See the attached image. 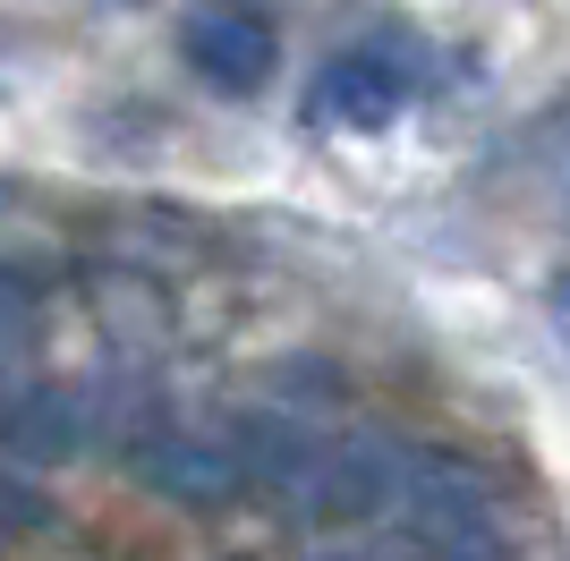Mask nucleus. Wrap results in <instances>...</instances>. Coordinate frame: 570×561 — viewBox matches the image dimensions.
I'll list each match as a JSON object with an SVG mask.
<instances>
[{
    "label": "nucleus",
    "instance_id": "nucleus-1",
    "mask_svg": "<svg viewBox=\"0 0 570 561\" xmlns=\"http://www.w3.org/2000/svg\"><path fill=\"white\" fill-rule=\"evenodd\" d=\"M383 519L409 544H426V553H502L511 544L485 476L443 460V451H417V443L392 451V502H383Z\"/></svg>",
    "mask_w": 570,
    "mask_h": 561
},
{
    "label": "nucleus",
    "instance_id": "nucleus-2",
    "mask_svg": "<svg viewBox=\"0 0 570 561\" xmlns=\"http://www.w3.org/2000/svg\"><path fill=\"white\" fill-rule=\"evenodd\" d=\"M179 51H188V69L205 77V86H222V94H264V86H273V69H282L273 26H264L256 9H238V0L196 9L188 35H179Z\"/></svg>",
    "mask_w": 570,
    "mask_h": 561
},
{
    "label": "nucleus",
    "instance_id": "nucleus-3",
    "mask_svg": "<svg viewBox=\"0 0 570 561\" xmlns=\"http://www.w3.org/2000/svg\"><path fill=\"white\" fill-rule=\"evenodd\" d=\"M137 476L179 511H222L247 493V460L238 443H196V434H145L137 443Z\"/></svg>",
    "mask_w": 570,
    "mask_h": 561
},
{
    "label": "nucleus",
    "instance_id": "nucleus-4",
    "mask_svg": "<svg viewBox=\"0 0 570 561\" xmlns=\"http://www.w3.org/2000/svg\"><path fill=\"white\" fill-rule=\"evenodd\" d=\"M307 111L324 119V128H392V119L409 111V77L383 60V51H341L333 69L315 77Z\"/></svg>",
    "mask_w": 570,
    "mask_h": 561
},
{
    "label": "nucleus",
    "instance_id": "nucleus-5",
    "mask_svg": "<svg viewBox=\"0 0 570 561\" xmlns=\"http://www.w3.org/2000/svg\"><path fill=\"white\" fill-rule=\"evenodd\" d=\"M0 443L18 451V460H77V443H86V409H77L69 392H26L9 400V417H0Z\"/></svg>",
    "mask_w": 570,
    "mask_h": 561
},
{
    "label": "nucleus",
    "instance_id": "nucleus-6",
    "mask_svg": "<svg viewBox=\"0 0 570 561\" xmlns=\"http://www.w3.org/2000/svg\"><path fill=\"white\" fill-rule=\"evenodd\" d=\"M35 528H51V493L0 468V537H35Z\"/></svg>",
    "mask_w": 570,
    "mask_h": 561
},
{
    "label": "nucleus",
    "instance_id": "nucleus-7",
    "mask_svg": "<svg viewBox=\"0 0 570 561\" xmlns=\"http://www.w3.org/2000/svg\"><path fill=\"white\" fill-rule=\"evenodd\" d=\"M35 324H43V315H35V289H26L18 273H0V366H9V357H26Z\"/></svg>",
    "mask_w": 570,
    "mask_h": 561
},
{
    "label": "nucleus",
    "instance_id": "nucleus-8",
    "mask_svg": "<svg viewBox=\"0 0 570 561\" xmlns=\"http://www.w3.org/2000/svg\"><path fill=\"white\" fill-rule=\"evenodd\" d=\"M553 306H562V315H570V264H562V280H553Z\"/></svg>",
    "mask_w": 570,
    "mask_h": 561
}]
</instances>
